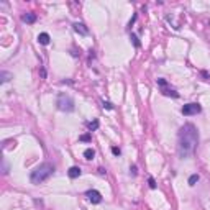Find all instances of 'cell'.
<instances>
[{"instance_id":"8fae6325","label":"cell","mask_w":210,"mask_h":210,"mask_svg":"<svg viewBox=\"0 0 210 210\" xmlns=\"http://www.w3.org/2000/svg\"><path fill=\"white\" fill-rule=\"evenodd\" d=\"M94 156H95V151L92 150V148H87V150L84 151V158H85V159H92Z\"/></svg>"},{"instance_id":"3957f363","label":"cell","mask_w":210,"mask_h":210,"mask_svg":"<svg viewBox=\"0 0 210 210\" xmlns=\"http://www.w3.org/2000/svg\"><path fill=\"white\" fill-rule=\"evenodd\" d=\"M56 105L61 112H74L76 108V104H74V98L67 94H59L58 100H56Z\"/></svg>"},{"instance_id":"ba28073f","label":"cell","mask_w":210,"mask_h":210,"mask_svg":"<svg viewBox=\"0 0 210 210\" xmlns=\"http://www.w3.org/2000/svg\"><path fill=\"white\" fill-rule=\"evenodd\" d=\"M49 35H48V33H39L38 35V41H39V45H49Z\"/></svg>"},{"instance_id":"9a60e30c","label":"cell","mask_w":210,"mask_h":210,"mask_svg":"<svg viewBox=\"0 0 210 210\" xmlns=\"http://www.w3.org/2000/svg\"><path fill=\"white\" fill-rule=\"evenodd\" d=\"M112 153H113L115 156H120V154H122V151H120V148H117V146H112Z\"/></svg>"},{"instance_id":"4fadbf2b","label":"cell","mask_w":210,"mask_h":210,"mask_svg":"<svg viewBox=\"0 0 210 210\" xmlns=\"http://www.w3.org/2000/svg\"><path fill=\"white\" fill-rule=\"evenodd\" d=\"M199 174H192V176L189 177V185H195V182H199Z\"/></svg>"},{"instance_id":"52a82bcc","label":"cell","mask_w":210,"mask_h":210,"mask_svg":"<svg viewBox=\"0 0 210 210\" xmlns=\"http://www.w3.org/2000/svg\"><path fill=\"white\" fill-rule=\"evenodd\" d=\"M82 174V171H80V167H77V166H72L71 169L67 171V176L71 177V179H76V177H79Z\"/></svg>"},{"instance_id":"8992f818","label":"cell","mask_w":210,"mask_h":210,"mask_svg":"<svg viewBox=\"0 0 210 210\" xmlns=\"http://www.w3.org/2000/svg\"><path fill=\"white\" fill-rule=\"evenodd\" d=\"M74 31L79 33V35H82V36H87L89 35V28L84 25V23H74Z\"/></svg>"},{"instance_id":"ac0fdd59","label":"cell","mask_w":210,"mask_h":210,"mask_svg":"<svg viewBox=\"0 0 210 210\" xmlns=\"http://www.w3.org/2000/svg\"><path fill=\"white\" fill-rule=\"evenodd\" d=\"M102 105H104V108H108V110H112V108H113V105H112L110 102H105V100L102 102Z\"/></svg>"},{"instance_id":"7402d4cb","label":"cell","mask_w":210,"mask_h":210,"mask_svg":"<svg viewBox=\"0 0 210 210\" xmlns=\"http://www.w3.org/2000/svg\"><path fill=\"white\" fill-rule=\"evenodd\" d=\"M105 172H107V171H105L104 167H100V169H98V174H105Z\"/></svg>"},{"instance_id":"44dd1931","label":"cell","mask_w":210,"mask_h":210,"mask_svg":"<svg viewBox=\"0 0 210 210\" xmlns=\"http://www.w3.org/2000/svg\"><path fill=\"white\" fill-rule=\"evenodd\" d=\"M2 172H3V174L8 172V166H7V163H3V171H2Z\"/></svg>"},{"instance_id":"277c9868","label":"cell","mask_w":210,"mask_h":210,"mask_svg":"<svg viewBox=\"0 0 210 210\" xmlns=\"http://www.w3.org/2000/svg\"><path fill=\"white\" fill-rule=\"evenodd\" d=\"M200 110H202V107H200L199 104H195V102H190V104H185L182 107V115H185V117H192V115L200 113Z\"/></svg>"},{"instance_id":"ffe728a7","label":"cell","mask_w":210,"mask_h":210,"mask_svg":"<svg viewBox=\"0 0 210 210\" xmlns=\"http://www.w3.org/2000/svg\"><path fill=\"white\" fill-rule=\"evenodd\" d=\"M130 172L133 174V176H136V174H138V171H136V166H131V167H130Z\"/></svg>"},{"instance_id":"5b68a950","label":"cell","mask_w":210,"mask_h":210,"mask_svg":"<svg viewBox=\"0 0 210 210\" xmlns=\"http://www.w3.org/2000/svg\"><path fill=\"white\" fill-rule=\"evenodd\" d=\"M85 195H87V199H89V202H92V203H100L102 202V194H100L98 190H95V189H89L87 192H85Z\"/></svg>"},{"instance_id":"30bf717a","label":"cell","mask_w":210,"mask_h":210,"mask_svg":"<svg viewBox=\"0 0 210 210\" xmlns=\"http://www.w3.org/2000/svg\"><path fill=\"white\" fill-rule=\"evenodd\" d=\"M163 94L164 95H171V97H174V98L179 97V94L176 90H172V89H163Z\"/></svg>"},{"instance_id":"2e32d148","label":"cell","mask_w":210,"mask_h":210,"mask_svg":"<svg viewBox=\"0 0 210 210\" xmlns=\"http://www.w3.org/2000/svg\"><path fill=\"white\" fill-rule=\"evenodd\" d=\"M79 140L87 143V141H90V135H82V136H79Z\"/></svg>"},{"instance_id":"7c38bea8","label":"cell","mask_w":210,"mask_h":210,"mask_svg":"<svg viewBox=\"0 0 210 210\" xmlns=\"http://www.w3.org/2000/svg\"><path fill=\"white\" fill-rule=\"evenodd\" d=\"M87 126H89V130H90V131H95L98 128V120H92V122H89Z\"/></svg>"},{"instance_id":"d6986e66","label":"cell","mask_w":210,"mask_h":210,"mask_svg":"<svg viewBox=\"0 0 210 210\" xmlns=\"http://www.w3.org/2000/svg\"><path fill=\"white\" fill-rule=\"evenodd\" d=\"M131 39H133V43H135V46H136V48H140V41H138L136 35H131Z\"/></svg>"},{"instance_id":"7a4b0ae2","label":"cell","mask_w":210,"mask_h":210,"mask_svg":"<svg viewBox=\"0 0 210 210\" xmlns=\"http://www.w3.org/2000/svg\"><path fill=\"white\" fill-rule=\"evenodd\" d=\"M54 172V166L49 163H45V164H39L38 167L35 171H31V176H30V181L33 184H41L45 182L46 179H49Z\"/></svg>"},{"instance_id":"e0dca14e","label":"cell","mask_w":210,"mask_h":210,"mask_svg":"<svg viewBox=\"0 0 210 210\" xmlns=\"http://www.w3.org/2000/svg\"><path fill=\"white\" fill-rule=\"evenodd\" d=\"M148 184H150L151 189H156V182H154V179H153V177H150V179H148Z\"/></svg>"},{"instance_id":"9c48e42d","label":"cell","mask_w":210,"mask_h":210,"mask_svg":"<svg viewBox=\"0 0 210 210\" xmlns=\"http://www.w3.org/2000/svg\"><path fill=\"white\" fill-rule=\"evenodd\" d=\"M21 20H23V21H25V23H35V21H36V15H35V13H25V15H23V17H21Z\"/></svg>"},{"instance_id":"5bb4252c","label":"cell","mask_w":210,"mask_h":210,"mask_svg":"<svg viewBox=\"0 0 210 210\" xmlns=\"http://www.w3.org/2000/svg\"><path fill=\"white\" fill-rule=\"evenodd\" d=\"M0 77H2V82H8V80H10V79H12V74H10V72H2V74H0Z\"/></svg>"},{"instance_id":"6da1fadb","label":"cell","mask_w":210,"mask_h":210,"mask_svg":"<svg viewBox=\"0 0 210 210\" xmlns=\"http://www.w3.org/2000/svg\"><path fill=\"white\" fill-rule=\"evenodd\" d=\"M177 153L179 158H189L194 154L197 144H199V131L192 123H185L184 126H181V130L177 133Z\"/></svg>"}]
</instances>
